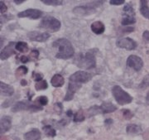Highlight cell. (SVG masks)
I'll return each mask as SVG.
<instances>
[{"label": "cell", "mask_w": 149, "mask_h": 140, "mask_svg": "<svg viewBox=\"0 0 149 140\" xmlns=\"http://www.w3.org/2000/svg\"><path fill=\"white\" fill-rule=\"evenodd\" d=\"M21 61L22 63H27V61H29V58L27 56H22Z\"/></svg>", "instance_id": "cell-40"}, {"label": "cell", "mask_w": 149, "mask_h": 140, "mask_svg": "<svg viewBox=\"0 0 149 140\" xmlns=\"http://www.w3.org/2000/svg\"><path fill=\"white\" fill-rule=\"evenodd\" d=\"M141 6H140V13L141 14L149 19V7L148 4V1L146 0H141Z\"/></svg>", "instance_id": "cell-21"}, {"label": "cell", "mask_w": 149, "mask_h": 140, "mask_svg": "<svg viewBox=\"0 0 149 140\" xmlns=\"http://www.w3.org/2000/svg\"><path fill=\"white\" fill-rule=\"evenodd\" d=\"M112 94L114 97L115 100L120 105H125L133 101V97L128 92L123 90L121 86H114L112 89Z\"/></svg>", "instance_id": "cell-2"}, {"label": "cell", "mask_w": 149, "mask_h": 140, "mask_svg": "<svg viewBox=\"0 0 149 140\" xmlns=\"http://www.w3.org/2000/svg\"><path fill=\"white\" fill-rule=\"evenodd\" d=\"M109 3L112 5H121L125 3V0H110Z\"/></svg>", "instance_id": "cell-35"}, {"label": "cell", "mask_w": 149, "mask_h": 140, "mask_svg": "<svg viewBox=\"0 0 149 140\" xmlns=\"http://www.w3.org/2000/svg\"><path fill=\"white\" fill-rule=\"evenodd\" d=\"M43 131L49 137H55L56 135V130L51 125H46V126H44L43 127Z\"/></svg>", "instance_id": "cell-24"}, {"label": "cell", "mask_w": 149, "mask_h": 140, "mask_svg": "<svg viewBox=\"0 0 149 140\" xmlns=\"http://www.w3.org/2000/svg\"><path fill=\"white\" fill-rule=\"evenodd\" d=\"M149 86V75H146L143 78V80L142 81V83L139 85V88L140 89H144L146 87Z\"/></svg>", "instance_id": "cell-30"}, {"label": "cell", "mask_w": 149, "mask_h": 140, "mask_svg": "<svg viewBox=\"0 0 149 140\" xmlns=\"http://www.w3.org/2000/svg\"><path fill=\"white\" fill-rule=\"evenodd\" d=\"M7 10H8V8H7V6L5 5L4 2L1 1V2H0V11H1V14H2V13H4Z\"/></svg>", "instance_id": "cell-36"}, {"label": "cell", "mask_w": 149, "mask_h": 140, "mask_svg": "<svg viewBox=\"0 0 149 140\" xmlns=\"http://www.w3.org/2000/svg\"><path fill=\"white\" fill-rule=\"evenodd\" d=\"M85 114H83V111L80 109V110H78L76 113L74 114V122H82V121H84L85 120Z\"/></svg>", "instance_id": "cell-29"}, {"label": "cell", "mask_w": 149, "mask_h": 140, "mask_svg": "<svg viewBox=\"0 0 149 140\" xmlns=\"http://www.w3.org/2000/svg\"><path fill=\"white\" fill-rule=\"evenodd\" d=\"M51 83L54 87H61L64 85L65 80L64 77L60 74H56L52 76V80H51Z\"/></svg>", "instance_id": "cell-19"}, {"label": "cell", "mask_w": 149, "mask_h": 140, "mask_svg": "<svg viewBox=\"0 0 149 140\" xmlns=\"http://www.w3.org/2000/svg\"><path fill=\"white\" fill-rule=\"evenodd\" d=\"M123 115L126 119H130L133 116V114L129 109H123Z\"/></svg>", "instance_id": "cell-33"}, {"label": "cell", "mask_w": 149, "mask_h": 140, "mask_svg": "<svg viewBox=\"0 0 149 140\" xmlns=\"http://www.w3.org/2000/svg\"><path fill=\"white\" fill-rule=\"evenodd\" d=\"M88 112H89L90 116H94V115H96L98 114L102 113L100 106H98V105H95V106H92V107L88 109Z\"/></svg>", "instance_id": "cell-27"}, {"label": "cell", "mask_w": 149, "mask_h": 140, "mask_svg": "<svg viewBox=\"0 0 149 140\" xmlns=\"http://www.w3.org/2000/svg\"><path fill=\"white\" fill-rule=\"evenodd\" d=\"M143 37L146 40V41H149V31H145V32L143 33Z\"/></svg>", "instance_id": "cell-38"}, {"label": "cell", "mask_w": 149, "mask_h": 140, "mask_svg": "<svg viewBox=\"0 0 149 140\" xmlns=\"http://www.w3.org/2000/svg\"><path fill=\"white\" fill-rule=\"evenodd\" d=\"M91 30L94 33L97 35H100L105 30V27L104 23L100 21H96L91 24Z\"/></svg>", "instance_id": "cell-16"}, {"label": "cell", "mask_w": 149, "mask_h": 140, "mask_svg": "<svg viewBox=\"0 0 149 140\" xmlns=\"http://www.w3.org/2000/svg\"><path fill=\"white\" fill-rule=\"evenodd\" d=\"M112 123H113V121H112V119H110V118H109V119H106V120H105V124H112Z\"/></svg>", "instance_id": "cell-44"}, {"label": "cell", "mask_w": 149, "mask_h": 140, "mask_svg": "<svg viewBox=\"0 0 149 140\" xmlns=\"http://www.w3.org/2000/svg\"><path fill=\"white\" fill-rule=\"evenodd\" d=\"M100 109L102 114H109L114 112L117 109V107L110 102H104L100 105Z\"/></svg>", "instance_id": "cell-18"}, {"label": "cell", "mask_w": 149, "mask_h": 140, "mask_svg": "<svg viewBox=\"0 0 149 140\" xmlns=\"http://www.w3.org/2000/svg\"><path fill=\"white\" fill-rule=\"evenodd\" d=\"M44 4L50 6H60L63 4V1L61 0H42Z\"/></svg>", "instance_id": "cell-25"}, {"label": "cell", "mask_w": 149, "mask_h": 140, "mask_svg": "<svg viewBox=\"0 0 149 140\" xmlns=\"http://www.w3.org/2000/svg\"><path fill=\"white\" fill-rule=\"evenodd\" d=\"M117 46L120 48L126 49L128 51H132L137 47V42L133 40L132 38H121L119 40H118Z\"/></svg>", "instance_id": "cell-11"}, {"label": "cell", "mask_w": 149, "mask_h": 140, "mask_svg": "<svg viewBox=\"0 0 149 140\" xmlns=\"http://www.w3.org/2000/svg\"><path fill=\"white\" fill-rule=\"evenodd\" d=\"M100 4V1H95L93 3H89L87 6H78L73 9V13L78 16H87L94 13L95 12V5L98 6Z\"/></svg>", "instance_id": "cell-6"}, {"label": "cell", "mask_w": 149, "mask_h": 140, "mask_svg": "<svg viewBox=\"0 0 149 140\" xmlns=\"http://www.w3.org/2000/svg\"><path fill=\"white\" fill-rule=\"evenodd\" d=\"M91 79H92V75L85 70H78L70 76V82H74V83H77L80 85L89 82Z\"/></svg>", "instance_id": "cell-7"}, {"label": "cell", "mask_w": 149, "mask_h": 140, "mask_svg": "<svg viewBox=\"0 0 149 140\" xmlns=\"http://www.w3.org/2000/svg\"><path fill=\"white\" fill-rule=\"evenodd\" d=\"M81 87L80 84H77V83H74V82H70V81L69 86H68V90H67V93L65 95L64 98L65 101H70L74 98V95L75 92L77 91Z\"/></svg>", "instance_id": "cell-13"}, {"label": "cell", "mask_w": 149, "mask_h": 140, "mask_svg": "<svg viewBox=\"0 0 149 140\" xmlns=\"http://www.w3.org/2000/svg\"><path fill=\"white\" fill-rule=\"evenodd\" d=\"M135 22H136V19H135L134 16L123 14L121 23H122V25H123V26H128V25H130V24H133V23H135Z\"/></svg>", "instance_id": "cell-22"}, {"label": "cell", "mask_w": 149, "mask_h": 140, "mask_svg": "<svg viewBox=\"0 0 149 140\" xmlns=\"http://www.w3.org/2000/svg\"><path fill=\"white\" fill-rule=\"evenodd\" d=\"M43 15V13L41 10L34 9V8H29L25 11H22L17 13L18 17H28L31 19H38L42 17Z\"/></svg>", "instance_id": "cell-10"}, {"label": "cell", "mask_w": 149, "mask_h": 140, "mask_svg": "<svg viewBox=\"0 0 149 140\" xmlns=\"http://www.w3.org/2000/svg\"><path fill=\"white\" fill-rule=\"evenodd\" d=\"M66 114H67V116L71 117V116H72V114H73V113H72V111H71V110H68V111L66 112Z\"/></svg>", "instance_id": "cell-43"}, {"label": "cell", "mask_w": 149, "mask_h": 140, "mask_svg": "<svg viewBox=\"0 0 149 140\" xmlns=\"http://www.w3.org/2000/svg\"><path fill=\"white\" fill-rule=\"evenodd\" d=\"M61 27V23L56 17L52 16H47L43 18L39 24V27L47 30L52 32H57Z\"/></svg>", "instance_id": "cell-4"}, {"label": "cell", "mask_w": 149, "mask_h": 140, "mask_svg": "<svg viewBox=\"0 0 149 140\" xmlns=\"http://www.w3.org/2000/svg\"><path fill=\"white\" fill-rule=\"evenodd\" d=\"M41 139V132L37 129H32L24 134L25 140H39Z\"/></svg>", "instance_id": "cell-17"}, {"label": "cell", "mask_w": 149, "mask_h": 140, "mask_svg": "<svg viewBox=\"0 0 149 140\" xmlns=\"http://www.w3.org/2000/svg\"><path fill=\"white\" fill-rule=\"evenodd\" d=\"M12 126V118L10 116H3L1 118L0 123V133L1 134H3L7 131L11 129Z\"/></svg>", "instance_id": "cell-14"}, {"label": "cell", "mask_w": 149, "mask_h": 140, "mask_svg": "<svg viewBox=\"0 0 149 140\" xmlns=\"http://www.w3.org/2000/svg\"><path fill=\"white\" fill-rule=\"evenodd\" d=\"M146 103H147V104H148V105H149V91L148 92L147 96H146Z\"/></svg>", "instance_id": "cell-42"}, {"label": "cell", "mask_w": 149, "mask_h": 140, "mask_svg": "<svg viewBox=\"0 0 149 140\" xmlns=\"http://www.w3.org/2000/svg\"><path fill=\"white\" fill-rule=\"evenodd\" d=\"M123 13L124 15H131V16H134L135 15V12L133 10V7L130 4H126L123 7Z\"/></svg>", "instance_id": "cell-28"}, {"label": "cell", "mask_w": 149, "mask_h": 140, "mask_svg": "<svg viewBox=\"0 0 149 140\" xmlns=\"http://www.w3.org/2000/svg\"><path fill=\"white\" fill-rule=\"evenodd\" d=\"M16 50H17L20 52H27L28 51V45L27 43L24 42H18L16 44Z\"/></svg>", "instance_id": "cell-23"}, {"label": "cell", "mask_w": 149, "mask_h": 140, "mask_svg": "<svg viewBox=\"0 0 149 140\" xmlns=\"http://www.w3.org/2000/svg\"><path fill=\"white\" fill-rule=\"evenodd\" d=\"M0 92L3 96H12L14 94V89L10 85L5 84L4 82H0Z\"/></svg>", "instance_id": "cell-15"}, {"label": "cell", "mask_w": 149, "mask_h": 140, "mask_svg": "<svg viewBox=\"0 0 149 140\" xmlns=\"http://www.w3.org/2000/svg\"><path fill=\"white\" fill-rule=\"evenodd\" d=\"M16 44L17 43L13 42H10L1 51V54H0V59L2 61L8 59V57H10L12 55L16 54L15 49H16Z\"/></svg>", "instance_id": "cell-12"}, {"label": "cell", "mask_w": 149, "mask_h": 140, "mask_svg": "<svg viewBox=\"0 0 149 140\" xmlns=\"http://www.w3.org/2000/svg\"><path fill=\"white\" fill-rule=\"evenodd\" d=\"M38 56H39V52L37 50H32L29 56V60L35 61L38 58Z\"/></svg>", "instance_id": "cell-34"}, {"label": "cell", "mask_w": 149, "mask_h": 140, "mask_svg": "<svg viewBox=\"0 0 149 140\" xmlns=\"http://www.w3.org/2000/svg\"><path fill=\"white\" fill-rule=\"evenodd\" d=\"M76 65L85 69H93L96 66V58L91 52H87L85 55L80 54L79 58L76 60Z\"/></svg>", "instance_id": "cell-3"}, {"label": "cell", "mask_w": 149, "mask_h": 140, "mask_svg": "<svg viewBox=\"0 0 149 140\" xmlns=\"http://www.w3.org/2000/svg\"><path fill=\"white\" fill-rule=\"evenodd\" d=\"M27 72H28V70H27V68L26 66H20V67H18L17 70H16V74L17 75H26Z\"/></svg>", "instance_id": "cell-32"}, {"label": "cell", "mask_w": 149, "mask_h": 140, "mask_svg": "<svg viewBox=\"0 0 149 140\" xmlns=\"http://www.w3.org/2000/svg\"><path fill=\"white\" fill-rule=\"evenodd\" d=\"M52 46L58 49L57 53L56 54V58L66 60L73 57L74 54V47L68 39L65 38L57 39L56 42H54Z\"/></svg>", "instance_id": "cell-1"}, {"label": "cell", "mask_w": 149, "mask_h": 140, "mask_svg": "<svg viewBox=\"0 0 149 140\" xmlns=\"http://www.w3.org/2000/svg\"><path fill=\"white\" fill-rule=\"evenodd\" d=\"M13 2L16 4H21L23 2H25V0H13Z\"/></svg>", "instance_id": "cell-41"}, {"label": "cell", "mask_w": 149, "mask_h": 140, "mask_svg": "<svg viewBox=\"0 0 149 140\" xmlns=\"http://www.w3.org/2000/svg\"><path fill=\"white\" fill-rule=\"evenodd\" d=\"M127 65L136 71H139L143 66V61L141 57L135 55H131L127 59Z\"/></svg>", "instance_id": "cell-8"}, {"label": "cell", "mask_w": 149, "mask_h": 140, "mask_svg": "<svg viewBox=\"0 0 149 140\" xmlns=\"http://www.w3.org/2000/svg\"><path fill=\"white\" fill-rule=\"evenodd\" d=\"M50 34L47 32H40L37 31H32L27 33V38L31 41L37 42H45L50 38Z\"/></svg>", "instance_id": "cell-9"}, {"label": "cell", "mask_w": 149, "mask_h": 140, "mask_svg": "<svg viewBox=\"0 0 149 140\" xmlns=\"http://www.w3.org/2000/svg\"><path fill=\"white\" fill-rule=\"evenodd\" d=\"M33 76H34V79H35V81L38 82V81H42V78H43V75L42 74H35V73H33Z\"/></svg>", "instance_id": "cell-37"}, {"label": "cell", "mask_w": 149, "mask_h": 140, "mask_svg": "<svg viewBox=\"0 0 149 140\" xmlns=\"http://www.w3.org/2000/svg\"><path fill=\"white\" fill-rule=\"evenodd\" d=\"M22 110H29L32 112H37L39 110H42V107L41 105H37V104L23 100V101L17 102L12 108L13 112H19Z\"/></svg>", "instance_id": "cell-5"}, {"label": "cell", "mask_w": 149, "mask_h": 140, "mask_svg": "<svg viewBox=\"0 0 149 140\" xmlns=\"http://www.w3.org/2000/svg\"><path fill=\"white\" fill-rule=\"evenodd\" d=\"M126 132L128 134H139L142 132V128L137 124H128L126 127Z\"/></svg>", "instance_id": "cell-20"}, {"label": "cell", "mask_w": 149, "mask_h": 140, "mask_svg": "<svg viewBox=\"0 0 149 140\" xmlns=\"http://www.w3.org/2000/svg\"><path fill=\"white\" fill-rule=\"evenodd\" d=\"M35 88L37 91H41V90H46L48 88V83L45 80L41 81H38L35 84Z\"/></svg>", "instance_id": "cell-26"}, {"label": "cell", "mask_w": 149, "mask_h": 140, "mask_svg": "<svg viewBox=\"0 0 149 140\" xmlns=\"http://www.w3.org/2000/svg\"><path fill=\"white\" fill-rule=\"evenodd\" d=\"M37 101L39 103L41 106H43V105H47L48 104V99L46 96H40L37 98Z\"/></svg>", "instance_id": "cell-31"}, {"label": "cell", "mask_w": 149, "mask_h": 140, "mask_svg": "<svg viewBox=\"0 0 149 140\" xmlns=\"http://www.w3.org/2000/svg\"><path fill=\"white\" fill-rule=\"evenodd\" d=\"M27 84V82L25 80H22V81H21V85L22 86H26Z\"/></svg>", "instance_id": "cell-45"}, {"label": "cell", "mask_w": 149, "mask_h": 140, "mask_svg": "<svg viewBox=\"0 0 149 140\" xmlns=\"http://www.w3.org/2000/svg\"><path fill=\"white\" fill-rule=\"evenodd\" d=\"M123 31L124 32H132L134 31V28L133 27H124L123 28Z\"/></svg>", "instance_id": "cell-39"}]
</instances>
